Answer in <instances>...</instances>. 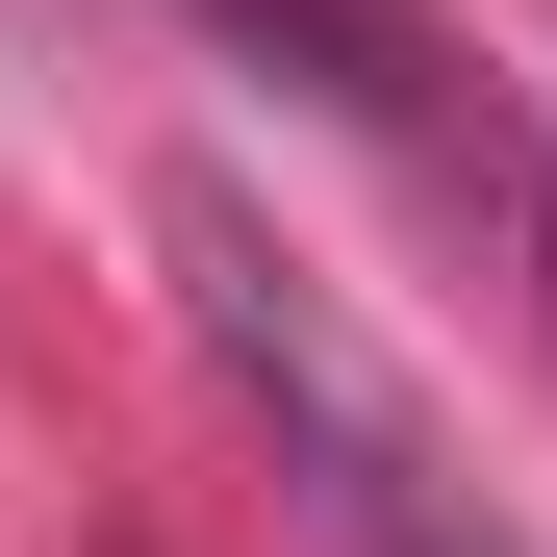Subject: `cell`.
I'll list each match as a JSON object with an SVG mask.
<instances>
[{
  "mask_svg": "<svg viewBox=\"0 0 557 557\" xmlns=\"http://www.w3.org/2000/svg\"><path fill=\"white\" fill-rule=\"evenodd\" d=\"M177 278H203V355L305 431V482H330L355 557H482V532H456V482H431V431H406V381H381V355H355L305 278L253 253V203H177Z\"/></svg>",
  "mask_w": 557,
  "mask_h": 557,
  "instance_id": "6da1fadb",
  "label": "cell"
}]
</instances>
